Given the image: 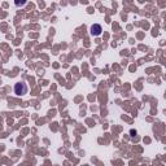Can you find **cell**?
Segmentation results:
<instances>
[{"label":"cell","mask_w":166,"mask_h":166,"mask_svg":"<svg viewBox=\"0 0 166 166\" xmlns=\"http://www.w3.org/2000/svg\"><path fill=\"white\" fill-rule=\"evenodd\" d=\"M27 4V0H14V5L17 6V8H22V6H25Z\"/></svg>","instance_id":"cell-3"},{"label":"cell","mask_w":166,"mask_h":166,"mask_svg":"<svg viewBox=\"0 0 166 166\" xmlns=\"http://www.w3.org/2000/svg\"><path fill=\"white\" fill-rule=\"evenodd\" d=\"M27 84L25 82H17L14 84V93L18 96H22L25 93H27Z\"/></svg>","instance_id":"cell-1"},{"label":"cell","mask_w":166,"mask_h":166,"mask_svg":"<svg viewBox=\"0 0 166 166\" xmlns=\"http://www.w3.org/2000/svg\"><path fill=\"white\" fill-rule=\"evenodd\" d=\"M90 31H91V34H92L93 37H99V35L101 34V31H103L101 25H99V24L92 25V26H91V29H90Z\"/></svg>","instance_id":"cell-2"}]
</instances>
